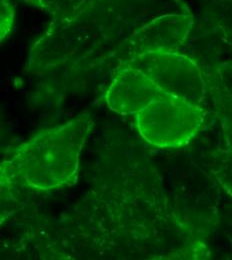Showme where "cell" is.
Returning <instances> with one entry per match:
<instances>
[{"label": "cell", "instance_id": "6da1fadb", "mask_svg": "<svg viewBox=\"0 0 232 260\" xmlns=\"http://www.w3.org/2000/svg\"><path fill=\"white\" fill-rule=\"evenodd\" d=\"M89 121L76 118L42 130L18 146L0 169L14 183L38 191L73 185Z\"/></svg>", "mask_w": 232, "mask_h": 260}, {"label": "cell", "instance_id": "7a4b0ae2", "mask_svg": "<svg viewBox=\"0 0 232 260\" xmlns=\"http://www.w3.org/2000/svg\"><path fill=\"white\" fill-rule=\"evenodd\" d=\"M138 132L159 148L187 145L204 127L205 111L200 104L164 95L135 114Z\"/></svg>", "mask_w": 232, "mask_h": 260}, {"label": "cell", "instance_id": "3957f363", "mask_svg": "<svg viewBox=\"0 0 232 260\" xmlns=\"http://www.w3.org/2000/svg\"><path fill=\"white\" fill-rule=\"evenodd\" d=\"M125 62L143 72L167 95L193 104H200L205 98L202 71L187 55L176 51H155L133 56Z\"/></svg>", "mask_w": 232, "mask_h": 260}, {"label": "cell", "instance_id": "277c9868", "mask_svg": "<svg viewBox=\"0 0 232 260\" xmlns=\"http://www.w3.org/2000/svg\"><path fill=\"white\" fill-rule=\"evenodd\" d=\"M193 26L190 14L157 16L135 30L127 40L130 57L147 52L175 51L186 41Z\"/></svg>", "mask_w": 232, "mask_h": 260}, {"label": "cell", "instance_id": "5b68a950", "mask_svg": "<svg viewBox=\"0 0 232 260\" xmlns=\"http://www.w3.org/2000/svg\"><path fill=\"white\" fill-rule=\"evenodd\" d=\"M164 95L167 94L159 90L143 72L124 62L113 75L104 98L110 110L130 115Z\"/></svg>", "mask_w": 232, "mask_h": 260}, {"label": "cell", "instance_id": "8992f818", "mask_svg": "<svg viewBox=\"0 0 232 260\" xmlns=\"http://www.w3.org/2000/svg\"><path fill=\"white\" fill-rule=\"evenodd\" d=\"M34 9L53 16L55 19H65L76 16L85 0H22Z\"/></svg>", "mask_w": 232, "mask_h": 260}, {"label": "cell", "instance_id": "52a82bcc", "mask_svg": "<svg viewBox=\"0 0 232 260\" xmlns=\"http://www.w3.org/2000/svg\"><path fill=\"white\" fill-rule=\"evenodd\" d=\"M14 183L0 169V224L8 217L14 206Z\"/></svg>", "mask_w": 232, "mask_h": 260}]
</instances>
